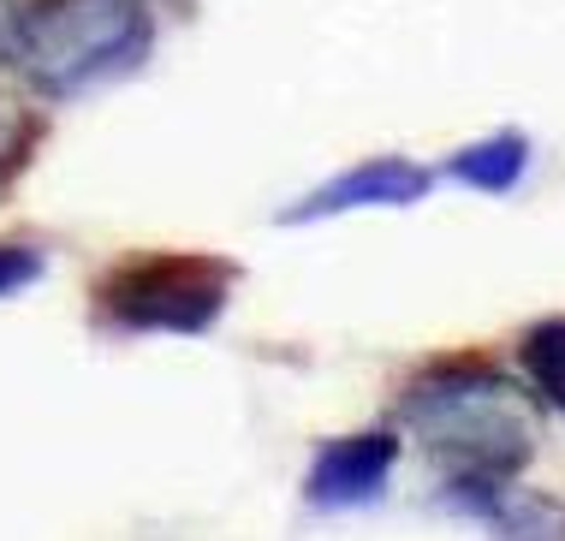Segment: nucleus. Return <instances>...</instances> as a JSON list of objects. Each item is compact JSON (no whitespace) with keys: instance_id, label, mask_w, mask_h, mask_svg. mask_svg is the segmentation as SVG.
Returning a JSON list of instances; mask_svg holds the SVG:
<instances>
[{"instance_id":"obj_1","label":"nucleus","mask_w":565,"mask_h":541,"mask_svg":"<svg viewBox=\"0 0 565 541\" xmlns=\"http://www.w3.org/2000/svg\"><path fill=\"white\" fill-rule=\"evenodd\" d=\"M156 49V19L137 0H24L0 24V60L42 102L119 84Z\"/></svg>"},{"instance_id":"obj_2","label":"nucleus","mask_w":565,"mask_h":541,"mask_svg":"<svg viewBox=\"0 0 565 541\" xmlns=\"http://www.w3.org/2000/svg\"><path fill=\"white\" fill-rule=\"evenodd\" d=\"M399 423L429 446L440 476H518L536 453V405L488 363H440L399 399Z\"/></svg>"},{"instance_id":"obj_3","label":"nucleus","mask_w":565,"mask_h":541,"mask_svg":"<svg viewBox=\"0 0 565 541\" xmlns=\"http://www.w3.org/2000/svg\"><path fill=\"white\" fill-rule=\"evenodd\" d=\"M233 298V268L209 256H143L96 286V304L119 333H203Z\"/></svg>"},{"instance_id":"obj_4","label":"nucleus","mask_w":565,"mask_h":541,"mask_svg":"<svg viewBox=\"0 0 565 541\" xmlns=\"http://www.w3.org/2000/svg\"><path fill=\"white\" fill-rule=\"evenodd\" d=\"M393 464H399V435L393 428H363V435H340L316 446L310 476H303V500L316 512H358L387 488Z\"/></svg>"},{"instance_id":"obj_5","label":"nucleus","mask_w":565,"mask_h":541,"mask_svg":"<svg viewBox=\"0 0 565 541\" xmlns=\"http://www.w3.org/2000/svg\"><path fill=\"white\" fill-rule=\"evenodd\" d=\"M435 191V173L417 161H399V155H381V161H363L351 173L316 184L303 203L280 209V226H310L328 221V214H351V209H411Z\"/></svg>"},{"instance_id":"obj_6","label":"nucleus","mask_w":565,"mask_h":541,"mask_svg":"<svg viewBox=\"0 0 565 541\" xmlns=\"http://www.w3.org/2000/svg\"><path fill=\"white\" fill-rule=\"evenodd\" d=\"M440 506L458 518H477L494 535H542L565 541V506L547 494H524L518 476H447Z\"/></svg>"},{"instance_id":"obj_7","label":"nucleus","mask_w":565,"mask_h":541,"mask_svg":"<svg viewBox=\"0 0 565 541\" xmlns=\"http://www.w3.org/2000/svg\"><path fill=\"white\" fill-rule=\"evenodd\" d=\"M524 173H530V137H518V131H494V137L458 149L447 161V179L470 184V191H482V197L518 191V179H524Z\"/></svg>"},{"instance_id":"obj_8","label":"nucleus","mask_w":565,"mask_h":541,"mask_svg":"<svg viewBox=\"0 0 565 541\" xmlns=\"http://www.w3.org/2000/svg\"><path fill=\"white\" fill-rule=\"evenodd\" d=\"M524 369H530V386L565 416V316L536 321L524 333Z\"/></svg>"},{"instance_id":"obj_9","label":"nucleus","mask_w":565,"mask_h":541,"mask_svg":"<svg viewBox=\"0 0 565 541\" xmlns=\"http://www.w3.org/2000/svg\"><path fill=\"white\" fill-rule=\"evenodd\" d=\"M42 274V256L36 251H24V244H0V298L7 291H19V286H30Z\"/></svg>"},{"instance_id":"obj_10","label":"nucleus","mask_w":565,"mask_h":541,"mask_svg":"<svg viewBox=\"0 0 565 541\" xmlns=\"http://www.w3.org/2000/svg\"><path fill=\"white\" fill-rule=\"evenodd\" d=\"M7 149H12V114H0V179H7Z\"/></svg>"}]
</instances>
